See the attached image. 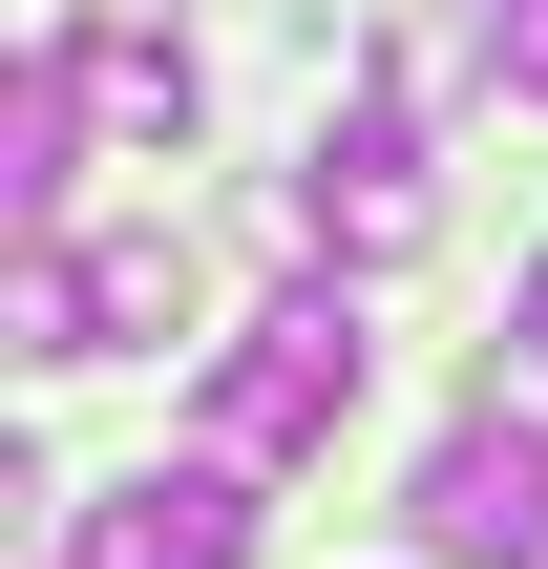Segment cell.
Returning <instances> with one entry per match:
<instances>
[{
	"instance_id": "cell-4",
	"label": "cell",
	"mask_w": 548,
	"mask_h": 569,
	"mask_svg": "<svg viewBox=\"0 0 548 569\" xmlns=\"http://www.w3.org/2000/svg\"><path fill=\"white\" fill-rule=\"evenodd\" d=\"M275 232H317V253H422V127H401V84L317 148V190H296Z\"/></svg>"
},
{
	"instance_id": "cell-6",
	"label": "cell",
	"mask_w": 548,
	"mask_h": 569,
	"mask_svg": "<svg viewBox=\"0 0 548 569\" xmlns=\"http://www.w3.org/2000/svg\"><path fill=\"white\" fill-rule=\"evenodd\" d=\"M84 253V359H169L190 338V253L169 232H63Z\"/></svg>"
},
{
	"instance_id": "cell-1",
	"label": "cell",
	"mask_w": 548,
	"mask_h": 569,
	"mask_svg": "<svg viewBox=\"0 0 548 569\" xmlns=\"http://www.w3.org/2000/svg\"><path fill=\"white\" fill-rule=\"evenodd\" d=\"M338 422H359V317H338V296H275V317L211 338V465L275 486V465H317Z\"/></svg>"
},
{
	"instance_id": "cell-5",
	"label": "cell",
	"mask_w": 548,
	"mask_h": 569,
	"mask_svg": "<svg viewBox=\"0 0 548 569\" xmlns=\"http://www.w3.org/2000/svg\"><path fill=\"white\" fill-rule=\"evenodd\" d=\"M63 169H84V42H42V63L0 84V232H21V253L63 232Z\"/></svg>"
},
{
	"instance_id": "cell-2",
	"label": "cell",
	"mask_w": 548,
	"mask_h": 569,
	"mask_svg": "<svg viewBox=\"0 0 548 569\" xmlns=\"http://www.w3.org/2000/svg\"><path fill=\"white\" fill-rule=\"evenodd\" d=\"M401 528H422V569H548V401H507V380H486V401L422 443Z\"/></svg>"
},
{
	"instance_id": "cell-7",
	"label": "cell",
	"mask_w": 548,
	"mask_h": 569,
	"mask_svg": "<svg viewBox=\"0 0 548 569\" xmlns=\"http://www.w3.org/2000/svg\"><path fill=\"white\" fill-rule=\"evenodd\" d=\"M84 106H106V127H127V148H169V127H190V42H169V21H127V0H106V21H84Z\"/></svg>"
},
{
	"instance_id": "cell-3",
	"label": "cell",
	"mask_w": 548,
	"mask_h": 569,
	"mask_svg": "<svg viewBox=\"0 0 548 569\" xmlns=\"http://www.w3.org/2000/svg\"><path fill=\"white\" fill-rule=\"evenodd\" d=\"M63 569H253V465H127V486H84V528Z\"/></svg>"
},
{
	"instance_id": "cell-10",
	"label": "cell",
	"mask_w": 548,
	"mask_h": 569,
	"mask_svg": "<svg viewBox=\"0 0 548 569\" xmlns=\"http://www.w3.org/2000/svg\"><path fill=\"white\" fill-rule=\"evenodd\" d=\"M507 401H548V274L507 296Z\"/></svg>"
},
{
	"instance_id": "cell-8",
	"label": "cell",
	"mask_w": 548,
	"mask_h": 569,
	"mask_svg": "<svg viewBox=\"0 0 548 569\" xmlns=\"http://www.w3.org/2000/svg\"><path fill=\"white\" fill-rule=\"evenodd\" d=\"M0 338H21V359H84V253H63V232L0 274Z\"/></svg>"
},
{
	"instance_id": "cell-9",
	"label": "cell",
	"mask_w": 548,
	"mask_h": 569,
	"mask_svg": "<svg viewBox=\"0 0 548 569\" xmlns=\"http://www.w3.org/2000/svg\"><path fill=\"white\" fill-rule=\"evenodd\" d=\"M486 84H528V106H548V0H486Z\"/></svg>"
}]
</instances>
